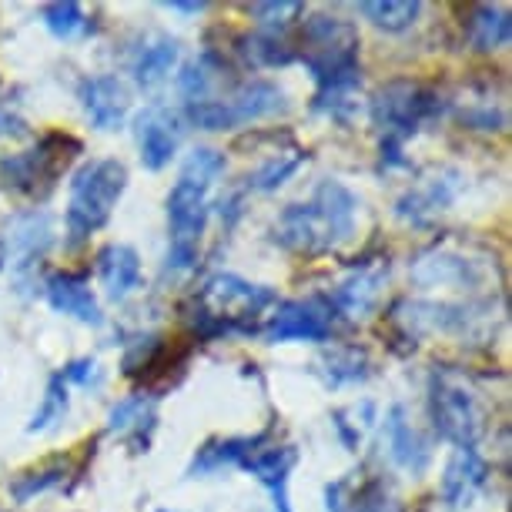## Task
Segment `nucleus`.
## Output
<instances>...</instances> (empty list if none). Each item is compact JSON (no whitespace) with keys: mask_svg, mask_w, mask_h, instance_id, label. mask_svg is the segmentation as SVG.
Listing matches in <instances>:
<instances>
[{"mask_svg":"<svg viewBox=\"0 0 512 512\" xmlns=\"http://www.w3.org/2000/svg\"><path fill=\"white\" fill-rule=\"evenodd\" d=\"M359 14L385 34H402L419 21L422 0H362Z\"/></svg>","mask_w":512,"mask_h":512,"instance_id":"393cba45","label":"nucleus"},{"mask_svg":"<svg viewBox=\"0 0 512 512\" xmlns=\"http://www.w3.org/2000/svg\"><path fill=\"white\" fill-rule=\"evenodd\" d=\"M486 479H489V462L479 456V449L476 446L456 449L446 462V472H442V499H446L452 509L466 506V502L486 486Z\"/></svg>","mask_w":512,"mask_h":512,"instance_id":"dca6fc26","label":"nucleus"},{"mask_svg":"<svg viewBox=\"0 0 512 512\" xmlns=\"http://www.w3.org/2000/svg\"><path fill=\"white\" fill-rule=\"evenodd\" d=\"M305 54L302 61L308 74L315 77L318 94L345 91L355 94L362 88V64H359V31L352 21L332 14H312L302 27Z\"/></svg>","mask_w":512,"mask_h":512,"instance_id":"7ed1b4c3","label":"nucleus"},{"mask_svg":"<svg viewBox=\"0 0 512 512\" xmlns=\"http://www.w3.org/2000/svg\"><path fill=\"white\" fill-rule=\"evenodd\" d=\"M462 121H466L469 128H476V131H502V128H506V111L486 104V108L466 111V114H462Z\"/></svg>","mask_w":512,"mask_h":512,"instance_id":"58836bf2","label":"nucleus"},{"mask_svg":"<svg viewBox=\"0 0 512 512\" xmlns=\"http://www.w3.org/2000/svg\"><path fill=\"white\" fill-rule=\"evenodd\" d=\"M98 278L111 302H124L134 288H141V255L131 245L111 241L98 251Z\"/></svg>","mask_w":512,"mask_h":512,"instance_id":"a211bd4d","label":"nucleus"},{"mask_svg":"<svg viewBox=\"0 0 512 512\" xmlns=\"http://www.w3.org/2000/svg\"><path fill=\"white\" fill-rule=\"evenodd\" d=\"M67 409H71V395H67V382L61 379V372H54L47 379V389H44V399L37 405L34 419L27 422V432H51L57 425L64 422Z\"/></svg>","mask_w":512,"mask_h":512,"instance_id":"c85d7f7f","label":"nucleus"},{"mask_svg":"<svg viewBox=\"0 0 512 512\" xmlns=\"http://www.w3.org/2000/svg\"><path fill=\"white\" fill-rule=\"evenodd\" d=\"M469 44L482 54H492L512 41V11L506 4H476L466 17Z\"/></svg>","mask_w":512,"mask_h":512,"instance_id":"412c9836","label":"nucleus"},{"mask_svg":"<svg viewBox=\"0 0 512 512\" xmlns=\"http://www.w3.org/2000/svg\"><path fill=\"white\" fill-rule=\"evenodd\" d=\"M27 131L24 118H17L11 108H0V138H21Z\"/></svg>","mask_w":512,"mask_h":512,"instance_id":"a19ab883","label":"nucleus"},{"mask_svg":"<svg viewBox=\"0 0 512 512\" xmlns=\"http://www.w3.org/2000/svg\"><path fill=\"white\" fill-rule=\"evenodd\" d=\"M161 352H164V338L161 335H144V338H138V342H131L128 352H124V359H121L124 375H131V379H134V375L151 372L154 365H158Z\"/></svg>","mask_w":512,"mask_h":512,"instance_id":"f704fd0d","label":"nucleus"},{"mask_svg":"<svg viewBox=\"0 0 512 512\" xmlns=\"http://www.w3.org/2000/svg\"><path fill=\"white\" fill-rule=\"evenodd\" d=\"M64 479H67L64 462H51V466L27 469V472H21V476H14L11 486H7V492H11L14 502H31L34 496H41V492L61 486Z\"/></svg>","mask_w":512,"mask_h":512,"instance_id":"7c9ffc66","label":"nucleus"},{"mask_svg":"<svg viewBox=\"0 0 512 512\" xmlns=\"http://www.w3.org/2000/svg\"><path fill=\"white\" fill-rule=\"evenodd\" d=\"M248 14L258 21L262 34L282 37L288 27L305 14V4L302 0H258V4L248 7Z\"/></svg>","mask_w":512,"mask_h":512,"instance_id":"c756f323","label":"nucleus"},{"mask_svg":"<svg viewBox=\"0 0 512 512\" xmlns=\"http://www.w3.org/2000/svg\"><path fill=\"white\" fill-rule=\"evenodd\" d=\"M225 151H215V148H195L185 158V168H181V178L185 181H195V185H205L211 188V181L225 175Z\"/></svg>","mask_w":512,"mask_h":512,"instance_id":"72a5a7b5","label":"nucleus"},{"mask_svg":"<svg viewBox=\"0 0 512 512\" xmlns=\"http://www.w3.org/2000/svg\"><path fill=\"white\" fill-rule=\"evenodd\" d=\"M325 365V382L338 389V385H352V382H365L372 375V362L369 352L359 349V345H342V349H332L322 359Z\"/></svg>","mask_w":512,"mask_h":512,"instance_id":"cd10ccee","label":"nucleus"},{"mask_svg":"<svg viewBox=\"0 0 512 512\" xmlns=\"http://www.w3.org/2000/svg\"><path fill=\"white\" fill-rule=\"evenodd\" d=\"M124 191H128V168L118 158L84 161L74 171L64 211V228L71 235V245H81L84 238H91L94 231L108 225Z\"/></svg>","mask_w":512,"mask_h":512,"instance_id":"20e7f679","label":"nucleus"},{"mask_svg":"<svg viewBox=\"0 0 512 512\" xmlns=\"http://www.w3.org/2000/svg\"><path fill=\"white\" fill-rule=\"evenodd\" d=\"M452 198H456V181H452V175L449 178L442 175V178L425 181L422 188L405 191V195L395 201V215L422 228V225H429L439 211H446L452 205Z\"/></svg>","mask_w":512,"mask_h":512,"instance_id":"6ab92c4d","label":"nucleus"},{"mask_svg":"<svg viewBox=\"0 0 512 512\" xmlns=\"http://www.w3.org/2000/svg\"><path fill=\"white\" fill-rule=\"evenodd\" d=\"M278 305V292L268 285H251L241 275L221 272L211 275L198 292V308L191 315V328L201 342H215L228 335H255L258 318Z\"/></svg>","mask_w":512,"mask_h":512,"instance_id":"f03ea898","label":"nucleus"},{"mask_svg":"<svg viewBox=\"0 0 512 512\" xmlns=\"http://www.w3.org/2000/svg\"><path fill=\"white\" fill-rule=\"evenodd\" d=\"M154 512H175V509H154Z\"/></svg>","mask_w":512,"mask_h":512,"instance_id":"49530a36","label":"nucleus"},{"mask_svg":"<svg viewBox=\"0 0 512 512\" xmlns=\"http://www.w3.org/2000/svg\"><path fill=\"white\" fill-rule=\"evenodd\" d=\"M185 118H188V124H195V128H201V131H231V128H238V118H235V111H231L228 101H208V98L195 101V104H188Z\"/></svg>","mask_w":512,"mask_h":512,"instance_id":"473e14b6","label":"nucleus"},{"mask_svg":"<svg viewBox=\"0 0 512 512\" xmlns=\"http://www.w3.org/2000/svg\"><path fill=\"white\" fill-rule=\"evenodd\" d=\"M298 462V449L295 446H265L258 452H251V456L241 462V469L251 472L258 482H262L265 489L278 486V482H288Z\"/></svg>","mask_w":512,"mask_h":512,"instance_id":"a878e982","label":"nucleus"},{"mask_svg":"<svg viewBox=\"0 0 512 512\" xmlns=\"http://www.w3.org/2000/svg\"><path fill=\"white\" fill-rule=\"evenodd\" d=\"M305 161H308V151L298 148V144H292L288 151H275L272 158L262 164V168L251 171V175L245 178V188L248 191H262V195H268V191H278L298 168H302Z\"/></svg>","mask_w":512,"mask_h":512,"instance_id":"bb28decb","label":"nucleus"},{"mask_svg":"<svg viewBox=\"0 0 512 512\" xmlns=\"http://www.w3.org/2000/svg\"><path fill=\"white\" fill-rule=\"evenodd\" d=\"M208 215V188L178 178L168 195V258H164L168 272L185 275L198 265V248L201 238H205Z\"/></svg>","mask_w":512,"mask_h":512,"instance_id":"423d86ee","label":"nucleus"},{"mask_svg":"<svg viewBox=\"0 0 512 512\" xmlns=\"http://www.w3.org/2000/svg\"><path fill=\"white\" fill-rule=\"evenodd\" d=\"M342 496H345V479L328 482V486H325V506H328V512H345Z\"/></svg>","mask_w":512,"mask_h":512,"instance_id":"37998d69","label":"nucleus"},{"mask_svg":"<svg viewBox=\"0 0 512 512\" xmlns=\"http://www.w3.org/2000/svg\"><path fill=\"white\" fill-rule=\"evenodd\" d=\"M362 512H395V509H385V506H375V509H362Z\"/></svg>","mask_w":512,"mask_h":512,"instance_id":"a18cd8bd","label":"nucleus"},{"mask_svg":"<svg viewBox=\"0 0 512 512\" xmlns=\"http://www.w3.org/2000/svg\"><path fill=\"white\" fill-rule=\"evenodd\" d=\"M442 111H446V101L419 81L382 84L369 104L372 124L379 128V141H399V144L415 138L422 131V124L442 118Z\"/></svg>","mask_w":512,"mask_h":512,"instance_id":"39448f33","label":"nucleus"},{"mask_svg":"<svg viewBox=\"0 0 512 512\" xmlns=\"http://www.w3.org/2000/svg\"><path fill=\"white\" fill-rule=\"evenodd\" d=\"M268 442V432H258V436H235V439H215L205 442L195 459L188 466V476H211V472H221L225 466H241L251 452H258Z\"/></svg>","mask_w":512,"mask_h":512,"instance_id":"aec40b11","label":"nucleus"},{"mask_svg":"<svg viewBox=\"0 0 512 512\" xmlns=\"http://www.w3.org/2000/svg\"><path fill=\"white\" fill-rule=\"evenodd\" d=\"M41 24L57 41H71V37H77L88 27V17H84L81 4H74V0H54V4L41 7Z\"/></svg>","mask_w":512,"mask_h":512,"instance_id":"2f4dec72","label":"nucleus"},{"mask_svg":"<svg viewBox=\"0 0 512 512\" xmlns=\"http://www.w3.org/2000/svg\"><path fill=\"white\" fill-rule=\"evenodd\" d=\"M81 108L98 131H121L131 114V91L118 74H98L81 84Z\"/></svg>","mask_w":512,"mask_h":512,"instance_id":"f8f14e48","label":"nucleus"},{"mask_svg":"<svg viewBox=\"0 0 512 512\" xmlns=\"http://www.w3.org/2000/svg\"><path fill=\"white\" fill-rule=\"evenodd\" d=\"M44 295H47V305H51L54 312L71 315L81 325H91V328L104 325V312H101L98 298H94V292H91V278L88 275H77V272L47 275Z\"/></svg>","mask_w":512,"mask_h":512,"instance_id":"ddd939ff","label":"nucleus"},{"mask_svg":"<svg viewBox=\"0 0 512 512\" xmlns=\"http://www.w3.org/2000/svg\"><path fill=\"white\" fill-rule=\"evenodd\" d=\"M154 429H158V412H154V395L148 392H134L108 412V432L128 439L134 452H148Z\"/></svg>","mask_w":512,"mask_h":512,"instance_id":"2eb2a0df","label":"nucleus"},{"mask_svg":"<svg viewBox=\"0 0 512 512\" xmlns=\"http://www.w3.org/2000/svg\"><path fill=\"white\" fill-rule=\"evenodd\" d=\"M312 108L338 124H352L355 111H359V101H355V94H345V91H322V94H315Z\"/></svg>","mask_w":512,"mask_h":512,"instance_id":"e433bc0d","label":"nucleus"},{"mask_svg":"<svg viewBox=\"0 0 512 512\" xmlns=\"http://www.w3.org/2000/svg\"><path fill=\"white\" fill-rule=\"evenodd\" d=\"M57 141L61 138L51 134V138H44L31 151L4 154L0 158V185L14 191V195H37V191L51 188L57 168H61V158H67L64 151H54Z\"/></svg>","mask_w":512,"mask_h":512,"instance_id":"9d476101","label":"nucleus"},{"mask_svg":"<svg viewBox=\"0 0 512 512\" xmlns=\"http://www.w3.org/2000/svg\"><path fill=\"white\" fill-rule=\"evenodd\" d=\"M385 446H389V456L399 469L412 472V476H422L432 462V449L429 442L422 439V432L415 429L405 415L402 405H392L385 412Z\"/></svg>","mask_w":512,"mask_h":512,"instance_id":"4468645a","label":"nucleus"},{"mask_svg":"<svg viewBox=\"0 0 512 512\" xmlns=\"http://www.w3.org/2000/svg\"><path fill=\"white\" fill-rule=\"evenodd\" d=\"M228 104H231V111H235L238 128H241V124H248V121H262V118H272V114H282L288 108V98H285L282 84L258 77V81L241 84Z\"/></svg>","mask_w":512,"mask_h":512,"instance_id":"5701e85b","label":"nucleus"},{"mask_svg":"<svg viewBox=\"0 0 512 512\" xmlns=\"http://www.w3.org/2000/svg\"><path fill=\"white\" fill-rule=\"evenodd\" d=\"M61 379L67 385H98L101 382V369H98V362L94 359H74V362H67L64 369H61Z\"/></svg>","mask_w":512,"mask_h":512,"instance_id":"4c0bfd02","label":"nucleus"},{"mask_svg":"<svg viewBox=\"0 0 512 512\" xmlns=\"http://www.w3.org/2000/svg\"><path fill=\"white\" fill-rule=\"evenodd\" d=\"M238 54H241V61L248 67H255V71H262V67L275 71V67H288L298 61L295 47H288L285 37H272L262 31L238 37Z\"/></svg>","mask_w":512,"mask_h":512,"instance_id":"b1692460","label":"nucleus"},{"mask_svg":"<svg viewBox=\"0 0 512 512\" xmlns=\"http://www.w3.org/2000/svg\"><path fill=\"white\" fill-rule=\"evenodd\" d=\"M164 11H178V14H201L208 11L205 0H164Z\"/></svg>","mask_w":512,"mask_h":512,"instance_id":"c03bdc74","label":"nucleus"},{"mask_svg":"<svg viewBox=\"0 0 512 512\" xmlns=\"http://www.w3.org/2000/svg\"><path fill=\"white\" fill-rule=\"evenodd\" d=\"M134 131H138V151L141 164L148 171H161L175 161V154L181 148V118L168 108H148L134 118Z\"/></svg>","mask_w":512,"mask_h":512,"instance_id":"9b49d317","label":"nucleus"},{"mask_svg":"<svg viewBox=\"0 0 512 512\" xmlns=\"http://www.w3.org/2000/svg\"><path fill=\"white\" fill-rule=\"evenodd\" d=\"M389 278V262H372V265H362L359 272H352L345 278L342 285L335 288V295L328 298L335 312L349 315V318H362L365 312H372V305L379 302V292Z\"/></svg>","mask_w":512,"mask_h":512,"instance_id":"f3484780","label":"nucleus"},{"mask_svg":"<svg viewBox=\"0 0 512 512\" xmlns=\"http://www.w3.org/2000/svg\"><path fill=\"white\" fill-rule=\"evenodd\" d=\"M332 425H335V432H338V439H342V446L349 449V452H359V425H352L349 419H345V412H335L332 415Z\"/></svg>","mask_w":512,"mask_h":512,"instance_id":"ea45409f","label":"nucleus"},{"mask_svg":"<svg viewBox=\"0 0 512 512\" xmlns=\"http://www.w3.org/2000/svg\"><path fill=\"white\" fill-rule=\"evenodd\" d=\"M359 195L335 178L318 181L312 198L288 205L275 221V245L298 255H325L355 235Z\"/></svg>","mask_w":512,"mask_h":512,"instance_id":"f257e3e1","label":"nucleus"},{"mask_svg":"<svg viewBox=\"0 0 512 512\" xmlns=\"http://www.w3.org/2000/svg\"><path fill=\"white\" fill-rule=\"evenodd\" d=\"M429 415L439 439L452 442L456 449L476 446L482 436V412L476 395L446 372H432L429 379Z\"/></svg>","mask_w":512,"mask_h":512,"instance_id":"0eeeda50","label":"nucleus"},{"mask_svg":"<svg viewBox=\"0 0 512 512\" xmlns=\"http://www.w3.org/2000/svg\"><path fill=\"white\" fill-rule=\"evenodd\" d=\"M335 308L325 298H308V302H278L275 312L265 322V338L272 345L285 342H328L332 338Z\"/></svg>","mask_w":512,"mask_h":512,"instance_id":"1a4fd4ad","label":"nucleus"},{"mask_svg":"<svg viewBox=\"0 0 512 512\" xmlns=\"http://www.w3.org/2000/svg\"><path fill=\"white\" fill-rule=\"evenodd\" d=\"M379 158L385 168H402L405 164V144L399 141H379Z\"/></svg>","mask_w":512,"mask_h":512,"instance_id":"79ce46f5","label":"nucleus"},{"mask_svg":"<svg viewBox=\"0 0 512 512\" xmlns=\"http://www.w3.org/2000/svg\"><path fill=\"white\" fill-rule=\"evenodd\" d=\"M54 245V218L47 211H21L0 228V272L24 275Z\"/></svg>","mask_w":512,"mask_h":512,"instance_id":"6e6552de","label":"nucleus"},{"mask_svg":"<svg viewBox=\"0 0 512 512\" xmlns=\"http://www.w3.org/2000/svg\"><path fill=\"white\" fill-rule=\"evenodd\" d=\"M178 94L181 98H188V104L195 101H205V94L211 88V64L208 57H198V61H188L185 67H181L178 74Z\"/></svg>","mask_w":512,"mask_h":512,"instance_id":"c9c22d12","label":"nucleus"},{"mask_svg":"<svg viewBox=\"0 0 512 512\" xmlns=\"http://www.w3.org/2000/svg\"><path fill=\"white\" fill-rule=\"evenodd\" d=\"M181 57V47L178 41L171 37H151L148 44L138 47V54L131 57V77L141 91H151L158 88L161 81H168V74L175 71Z\"/></svg>","mask_w":512,"mask_h":512,"instance_id":"4be33fe9","label":"nucleus"}]
</instances>
